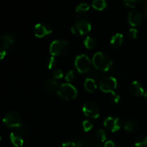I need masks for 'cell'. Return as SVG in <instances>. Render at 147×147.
I'll list each match as a JSON object with an SVG mask.
<instances>
[{"mask_svg": "<svg viewBox=\"0 0 147 147\" xmlns=\"http://www.w3.org/2000/svg\"><path fill=\"white\" fill-rule=\"evenodd\" d=\"M92 64L97 70L100 72H106L109 70L113 65L111 59L105 53L98 52L93 55Z\"/></svg>", "mask_w": 147, "mask_h": 147, "instance_id": "6da1fadb", "label": "cell"}, {"mask_svg": "<svg viewBox=\"0 0 147 147\" xmlns=\"http://www.w3.org/2000/svg\"><path fill=\"white\" fill-rule=\"evenodd\" d=\"M70 50L69 43L65 40H56L50 44V53L54 57H61L68 53Z\"/></svg>", "mask_w": 147, "mask_h": 147, "instance_id": "7a4b0ae2", "label": "cell"}, {"mask_svg": "<svg viewBox=\"0 0 147 147\" xmlns=\"http://www.w3.org/2000/svg\"><path fill=\"white\" fill-rule=\"evenodd\" d=\"M57 93L61 98L67 100H73L78 96L77 89L69 83H63L59 86Z\"/></svg>", "mask_w": 147, "mask_h": 147, "instance_id": "3957f363", "label": "cell"}, {"mask_svg": "<svg viewBox=\"0 0 147 147\" xmlns=\"http://www.w3.org/2000/svg\"><path fill=\"white\" fill-rule=\"evenodd\" d=\"M91 63V61L87 55H80L76 56L75 59V66L76 70L81 74L88 73L90 70Z\"/></svg>", "mask_w": 147, "mask_h": 147, "instance_id": "277c9868", "label": "cell"}, {"mask_svg": "<svg viewBox=\"0 0 147 147\" xmlns=\"http://www.w3.org/2000/svg\"><path fill=\"white\" fill-rule=\"evenodd\" d=\"M91 30V24L87 20H81L78 21L72 27L71 32L77 36H83L89 33Z\"/></svg>", "mask_w": 147, "mask_h": 147, "instance_id": "5b68a950", "label": "cell"}, {"mask_svg": "<svg viewBox=\"0 0 147 147\" xmlns=\"http://www.w3.org/2000/svg\"><path fill=\"white\" fill-rule=\"evenodd\" d=\"M117 84L116 79L111 76H109L100 79L99 82V88L100 90L104 93H111L115 92V90L117 88Z\"/></svg>", "mask_w": 147, "mask_h": 147, "instance_id": "8992f818", "label": "cell"}, {"mask_svg": "<svg viewBox=\"0 0 147 147\" xmlns=\"http://www.w3.org/2000/svg\"><path fill=\"white\" fill-rule=\"evenodd\" d=\"M3 123L9 128H20L22 126L21 118L18 113L10 112L7 113L3 118Z\"/></svg>", "mask_w": 147, "mask_h": 147, "instance_id": "52a82bcc", "label": "cell"}, {"mask_svg": "<svg viewBox=\"0 0 147 147\" xmlns=\"http://www.w3.org/2000/svg\"><path fill=\"white\" fill-rule=\"evenodd\" d=\"M83 113L87 117L96 119L100 116V110L97 104L93 102H87L83 106Z\"/></svg>", "mask_w": 147, "mask_h": 147, "instance_id": "ba28073f", "label": "cell"}, {"mask_svg": "<svg viewBox=\"0 0 147 147\" xmlns=\"http://www.w3.org/2000/svg\"><path fill=\"white\" fill-rule=\"evenodd\" d=\"M103 124L106 129L110 131L111 132H116L121 129L120 120L116 117H107L105 119Z\"/></svg>", "mask_w": 147, "mask_h": 147, "instance_id": "9c48e42d", "label": "cell"}, {"mask_svg": "<svg viewBox=\"0 0 147 147\" xmlns=\"http://www.w3.org/2000/svg\"><path fill=\"white\" fill-rule=\"evenodd\" d=\"M53 30L51 27H49L47 24H37L34 26V35L38 38H42L45 36L51 34Z\"/></svg>", "mask_w": 147, "mask_h": 147, "instance_id": "30bf717a", "label": "cell"}, {"mask_svg": "<svg viewBox=\"0 0 147 147\" xmlns=\"http://www.w3.org/2000/svg\"><path fill=\"white\" fill-rule=\"evenodd\" d=\"M128 22L132 27H139L142 22V15L136 10L129 11L128 14Z\"/></svg>", "mask_w": 147, "mask_h": 147, "instance_id": "8fae6325", "label": "cell"}, {"mask_svg": "<svg viewBox=\"0 0 147 147\" xmlns=\"http://www.w3.org/2000/svg\"><path fill=\"white\" fill-rule=\"evenodd\" d=\"M129 91L132 96L135 97H140L144 94V90L139 82L134 80L132 82L129 87Z\"/></svg>", "mask_w": 147, "mask_h": 147, "instance_id": "7c38bea8", "label": "cell"}, {"mask_svg": "<svg viewBox=\"0 0 147 147\" xmlns=\"http://www.w3.org/2000/svg\"><path fill=\"white\" fill-rule=\"evenodd\" d=\"M58 82L55 79H48L44 83V88L48 93H53L58 90Z\"/></svg>", "mask_w": 147, "mask_h": 147, "instance_id": "4fadbf2b", "label": "cell"}, {"mask_svg": "<svg viewBox=\"0 0 147 147\" xmlns=\"http://www.w3.org/2000/svg\"><path fill=\"white\" fill-rule=\"evenodd\" d=\"M10 140L11 143L16 147H20L24 144V139L22 137L20 134H19L17 132H11L10 134Z\"/></svg>", "mask_w": 147, "mask_h": 147, "instance_id": "5bb4252c", "label": "cell"}, {"mask_svg": "<svg viewBox=\"0 0 147 147\" xmlns=\"http://www.w3.org/2000/svg\"><path fill=\"white\" fill-rule=\"evenodd\" d=\"M1 40H2L3 42V47H4L5 50L9 49L14 42V37H13L11 34H4V35L1 37Z\"/></svg>", "mask_w": 147, "mask_h": 147, "instance_id": "9a60e30c", "label": "cell"}, {"mask_svg": "<svg viewBox=\"0 0 147 147\" xmlns=\"http://www.w3.org/2000/svg\"><path fill=\"white\" fill-rule=\"evenodd\" d=\"M111 45L113 47H119L123 44V35L121 33H116L111 39Z\"/></svg>", "mask_w": 147, "mask_h": 147, "instance_id": "2e32d148", "label": "cell"}, {"mask_svg": "<svg viewBox=\"0 0 147 147\" xmlns=\"http://www.w3.org/2000/svg\"><path fill=\"white\" fill-rule=\"evenodd\" d=\"M84 87L88 92L93 93L97 89V85H96L94 79L91 78H88L85 80Z\"/></svg>", "mask_w": 147, "mask_h": 147, "instance_id": "e0dca14e", "label": "cell"}, {"mask_svg": "<svg viewBox=\"0 0 147 147\" xmlns=\"http://www.w3.org/2000/svg\"><path fill=\"white\" fill-rule=\"evenodd\" d=\"M83 44L86 48L90 50V49H93L96 47V44H97V40L94 36L88 35L84 40Z\"/></svg>", "mask_w": 147, "mask_h": 147, "instance_id": "ac0fdd59", "label": "cell"}, {"mask_svg": "<svg viewBox=\"0 0 147 147\" xmlns=\"http://www.w3.org/2000/svg\"><path fill=\"white\" fill-rule=\"evenodd\" d=\"M108 1L109 0H93L92 6L95 9L102 11L107 7Z\"/></svg>", "mask_w": 147, "mask_h": 147, "instance_id": "d6986e66", "label": "cell"}, {"mask_svg": "<svg viewBox=\"0 0 147 147\" xmlns=\"http://www.w3.org/2000/svg\"><path fill=\"white\" fill-rule=\"evenodd\" d=\"M83 142L82 139H76L75 141H68L62 144V147H83Z\"/></svg>", "mask_w": 147, "mask_h": 147, "instance_id": "ffe728a7", "label": "cell"}, {"mask_svg": "<svg viewBox=\"0 0 147 147\" xmlns=\"http://www.w3.org/2000/svg\"><path fill=\"white\" fill-rule=\"evenodd\" d=\"M136 147H147V135L139 136L135 142Z\"/></svg>", "mask_w": 147, "mask_h": 147, "instance_id": "44dd1931", "label": "cell"}, {"mask_svg": "<svg viewBox=\"0 0 147 147\" xmlns=\"http://www.w3.org/2000/svg\"><path fill=\"white\" fill-rule=\"evenodd\" d=\"M96 139L98 142L100 144L104 143L106 140V132L103 129H99L96 133Z\"/></svg>", "mask_w": 147, "mask_h": 147, "instance_id": "7402d4cb", "label": "cell"}, {"mask_svg": "<svg viewBox=\"0 0 147 147\" xmlns=\"http://www.w3.org/2000/svg\"><path fill=\"white\" fill-rule=\"evenodd\" d=\"M90 9V6L87 3H80L76 7V11L77 13H84L87 12L88 10Z\"/></svg>", "mask_w": 147, "mask_h": 147, "instance_id": "603a6c76", "label": "cell"}, {"mask_svg": "<svg viewBox=\"0 0 147 147\" xmlns=\"http://www.w3.org/2000/svg\"><path fill=\"white\" fill-rule=\"evenodd\" d=\"M123 128L129 132H133L136 129V125L131 121H126L123 123Z\"/></svg>", "mask_w": 147, "mask_h": 147, "instance_id": "cb8c5ba5", "label": "cell"}, {"mask_svg": "<svg viewBox=\"0 0 147 147\" xmlns=\"http://www.w3.org/2000/svg\"><path fill=\"white\" fill-rule=\"evenodd\" d=\"M57 59H56L55 57H54V56H52V57H50V58L47 60V67H48L49 70H51V69L55 68V67L57 66Z\"/></svg>", "mask_w": 147, "mask_h": 147, "instance_id": "d4e9b609", "label": "cell"}, {"mask_svg": "<svg viewBox=\"0 0 147 147\" xmlns=\"http://www.w3.org/2000/svg\"><path fill=\"white\" fill-rule=\"evenodd\" d=\"M82 126H83V129L84 130V131L88 132L89 131H90L93 129V124L90 120H85L83 122V123H82Z\"/></svg>", "mask_w": 147, "mask_h": 147, "instance_id": "484cf974", "label": "cell"}, {"mask_svg": "<svg viewBox=\"0 0 147 147\" xmlns=\"http://www.w3.org/2000/svg\"><path fill=\"white\" fill-rule=\"evenodd\" d=\"M53 77L55 80H59L63 78V72L60 69H57L53 73Z\"/></svg>", "mask_w": 147, "mask_h": 147, "instance_id": "4316f807", "label": "cell"}, {"mask_svg": "<svg viewBox=\"0 0 147 147\" xmlns=\"http://www.w3.org/2000/svg\"><path fill=\"white\" fill-rule=\"evenodd\" d=\"M123 2L126 7L129 8H134L138 1L137 0H123Z\"/></svg>", "mask_w": 147, "mask_h": 147, "instance_id": "83f0119b", "label": "cell"}, {"mask_svg": "<svg viewBox=\"0 0 147 147\" xmlns=\"http://www.w3.org/2000/svg\"><path fill=\"white\" fill-rule=\"evenodd\" d=\"M65 80L67 82V83H70V82H72L75 78V73L73 70H70L68 73L66 74L65 76Z\"/></svg>", "mask_w": 147, "mask_h": 147, "instance_id": "f1b7e54d", "label": "cell"}, {"mask_svg": "<svg viewBox=\"0 0 147 147\" xmlns=\"http://www.w3.org/2000/svg\"><path fill=\"white\" fill-rule=\"evenodd\" d=\"M128 35H129V37L130 38L136 39L138 36V30L136 28H131L129 30Z\"/></svg>", "mask_w": 147, "mask_h": 147, "instance_id": "f546056e", "label": "cell"}, {"mask_svg": "<svg viewBox=\"0 0 147 147\" xmlns=\"http://www.w3.org/2000/svg\"><path fill=\"white\" fill-rule=\"evenodd\" d=\"M120 96L119 94L116 93V92H113V93H111V99L112 101L115 103H118L120 100Z\"/></svg>", "mask_w": 147, "mask_h": 147, "instance_id": "4dcf8cb0", "label": "cell"}, {"mask_svg": "<svg viewBox=\"0 0 147 147\" xmlns=\"http://www.w3.org/2000/svg\"><path fill=\"white\" fill-rule=\"evenodd\" d=\"M103 147H116V145H115L114 142L113 141L109 140L105 142Z\"/></svg>", "mask_w": 147, "mask_h": 147, "instance_id": "1f68e13d", "label": "cell"}, {"mask_svg": "<svg viewBox=\"0 0 147 147\" xmlns=\"http://www.w3.org/2000/svg\"><path fill=\"white\" fill-rule=\"evenodd\" d=\"M7 55L6 50L3 47H0V60H2Z\"/></svg>", "mask_w": 147, "mask_h": 147, "instance_id": "d6a6232c", "label": "cell"}, {"mask_svg": "<svg viewBox=\"0 0 147 147\" xmlns=\"http://www.w3.org/2000/svg\"><path fill=\"white\" fill-rule=\"evenodd\" d=\"M144 14H145V16H146L147 18V4H145L144 6Z\"/></svg>", "mask_w": 147, "mask_h": 147, "instance_id": "836d02e7", "label": "cell"}, {"mask_svg": "<svg viewBox=\"0 0 147 147\" xmlns=\"http://www.w3.org/2000/svg\"><path fill=\"white\" fill-rule=\"evenodd\" d=\"M144 98L147 100V91L146 92V93H144Z\"/></svg>", "mask_w": 147, "mask_h": 147, "instance_id": "e575fe53", "label": "cell"}, {"mask_svg": "<svg viewBox=\"0 0 147 147\" xmlns=\"http://www.w3.org/2000/svg\"><path fill=\"white\" fill-rule=\"evenodd\" d=\"M0 142H1V136H0Z\"/></svg>", "mask_w": 147, "mask_h": 147, "instance_id": "d590c367", "label": "cell"}]
</instances>
